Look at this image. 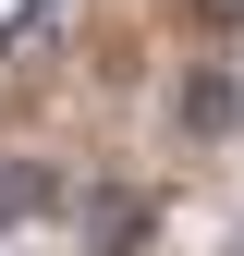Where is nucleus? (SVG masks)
<instances>
[{"label": "nucleus", "instance_id": "f257e3e1", "mask_svg": "<svg viewBox=\"0 0 244 256\" xmlns=\"http://www.w3.org/2000/svg\"><path fill=\"white\" fill-rule=\"evenodd\" d=\"M146 232H159V208H146L134 183H98V196L74 208V256H146Z\"/></svg>", "mask_w": 244, "mask_h": 256}, {"label": "nucleus", "instance_id": "20e7f679", "mask_svg": "<svg viewBox=\"0 0 244 256\" xmlns=\"http://www.w3.org/2000/svg\"><path fill=\"white\" fill-rule=\"evenodd\" d=\"M196 24H220V37H244V0H196Z\"/></svg>", "mask_w": 244, "mask_h": 256}, {"label": "nucleus", "instance_id": "f03ea898", "mask_svg": "<svg viewBox=\"0 0 244 256\" xmlns=\"http://www.w3.org/2000/svg\"><path fill=\"white\" fill-rule=\"evenodd\" d=\"M183 134H196V146H220V134H244V86H232V61H208V74L183 86Z\"/></svg>", "mask_w": 244, "mask_h": 256}, {"label": "nucleus", "instance_id": "7ed1b4c3", "mask_svg": "<svg viewBox=\"0 0 244 256\" xmlns=\"http://www.w3.org/2000/svg\"><path fill=\"white\" fill-rule=\"evenodd\" d=\"M49 196H61V183H49V171H0V232H12V220H37Z\"/></svg>", "mask_w": 244, "mask_h": 256}]
</instances>
